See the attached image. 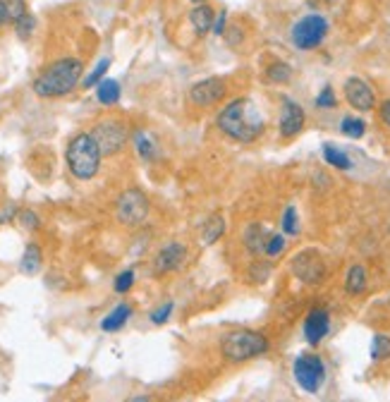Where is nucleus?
<instances>
[{
  "label": "nucleus",
  "instance_id": "nucleus-28",
  "mask_svg": "<svg viewBox=\"0 0 390 402\" xmlns=\"http://www.w3.org/2000/svg\"><path fill=\"white\" fill-rule=\"evenodd\" d=\"M271 271H273L271 261L256 259L252 264V268H249V278H252V283H256V285H264L271 278Z\"/></svg>",
  "mask_w": 390,
  "mask_h": 402
},
{
  "label": "nucleus",
  "instance_id": "nucleus-37",
  "mask_svg": "<svg viewBox=\"0 0 390 402\" xmlns=\"http://www.w3.org/2000/svg\"><path fill=\"white\" fill-rule=\"evenodd\" d=\"M225 29H228V13H225V10H220V13L215 15V22H213L211 32L215 34V36H223Z\"/></svg>",
  "mask_w": 390,
  "mask_h": 402
},
{
  "label": "nucleus",
  "instance_id": "nucleus-38",
  "mask_svg": "<svg viewBox=\"0 0 390 402\" xmlns=\"http://www.w3.org/2000/svg\"><path fill=\"white\" fill-rule=\"evenodd\" d=\"M378 115H381V122L390 130V98L381 103V108H378Z\"/></svg>",
  "mask_w": 390,
  "mask_h": 402
},
{
  "label": "nucleus",
  "instance_id": "nucleus-19",
  "mask_svg": "<svg viewBox=\"0 0 390 402\" xmlns=\"http://www.w3.org/2000/svg\"><path fill=\"white\" fill-rule=\"evenodd\" d=\"M41 264H43V252H41L39 244L29 242L25 254H22V261H20V271L25 273V276H34V273H39Z\"/></svg>",
  "mask_w": 390,
  "mask_h": 402
},
{
  "label": "nucleus",
  "instance_id": "nucleus-18",
  "mask_svg": "<svg viewBox=\"0 0 390 402\" xmlns=\"http://www.w3.org/2000/svg\"><path fill=\"white\" fill-rule=\"evenodd\" d=\"M223 235H225V215L223 213H213L201 228V244L211 247V244L218 242Z\"/></svg>",
  "mask_w": 390,
  "mask_h": 402
},
{
  "label": "nucleus",
  "instance_id": "nucleus-29",
  "mask_svg": "<svg viewBox=\"0 0 390 402\" xmlns=\"http://www.w3.org/2000/svg\"><path fill=\"white\" fill-rule=\"evenodd\" d=\"M281 228H283L285 235H290V237L300 235V215H297V208H295V206H288V208L283 211Z\"/></svg>",
  "mask_w": 390,
  "mask_h": 402
},
{
  "label": "nucleus",
  "instance_id": "nucleus-34",
  "mask_svg": "<svg viewBox=\"0 0 390 402\" xmlns=\"http://www.w3.org/2000/svg\"><path fill=\"white\" fill-rule=\"evenodd\" d=\"M173 309H175L173 302H163L159 309H154V311H151V323H154V326H163V323L168 321V319H170Z\"/></svg>",
  "mask_w": 390,
  "mask_h": 402
},
{
  "label": "nucleus",
  "instance_id": "nucleus-42",
  "mask_svg": "<svg viewBox=\"0 0 390 402\" xmlns=\"http://www.w3.org/2000/svg\"><path fill=\"white\" fill-rule=\"evenodd\" d=\"M323 3H328V5H333V3H337V0H323Z\"/></svg>",
  "mask_w": 390,
  "mask_h": 402
},
{
  "label": "nucleus",
  "instance_id": "nucleus-35",
  "mask_svg": "<svg viewBox=\"0 0 390 402\" xmlns=\"http://www.w3.org/2000/svg\"><path fill=\"white\" fill-rule=\"evenodd\" d=\"M5 5H8V17H10V22H17L20 17H25V15L29 13L27 0H5Z\"/></svg>",
  "mask_w": 390,
  "mask_h": 402
},
{
  "label": "nucleus",
  "instance_id": "nucleus-16",
  "mask_svg": "<svg viewBox=\"0 0 390 402\" xmlns=\"http://www.w3.org/2000/svg\"><path fill=\"white\" fill-rule=\"evenodd\" d=\"M213 22H215V10L208 3H199L189 10V25L194 29L196 36H206L213 29Z\"/></svg>",
  "mask_w": 390,
  "mask_h": 402
},
{
  "label": "nucleus",
  "instance_id": "nucleus-2",
  "mask_svg": "<svg viewBox=\"0 0 390 402\" xmlns=\"http://www.w3.org/2000/svg\"><path fill=\"white\" fill-rule=\"evenodd\" d=\"M81 72L84 65L77 58H62L55 60L53 65H48L43 72L34 79V94L41 98H60L67 96L69 91H74L81 81Z\"/></svg>",
  "mask_w": 390,
  "mask_h": 402
},
{
  "label": "nucleus",
  "instance_id": "nucleus-26",
  "mask_svg": "<svg viewBox=\"0 0 390 402\" xmlns=\"http://www.w3.org/2000/svg\"><path fill=\"white\" fill-rule=\"evenodd\" d=\"M340 132L350 139H362L366 134V122L362 118H352V115H347V118H342V122H340Z\"/></svg>",
  "mask_w": 390,
  "mask_h": 402
},
{
  "label": "nucleus",
  "instance_id": "nucleus-9",
  "mask_svg": "<svg viewBox=\"0 0 390 402\" xmlns=\"http://www.w3.org/2000/svg\"><path fill=\"white\" fill-rule=\"evenodd\" d=\"M290 268H292V276L297 281L307 285H318L325 278V264L321 254L314 252V249H304V252L295 254L292 261H290Z\"/></svg>",
  "mask_w": 390,
  "mask_h": 402
},
{
  "label": "nucleus",
  "instance_id": "nucleus-13",
  "mask_svg": "<svg viewBox=\"0 0 390 402\" xmlns=\"http://www.w3.org/2000/svg\"><path fill=\"white\" fill-rule=\"evenodd\" d=\"M330 333V314L323 307H314L304 319V340L311 347L321 345L325 335Z\"/></svg>",
  "mask_w": 390,
  "mask_h": 402
},
{
  "label": "nucleus",
  "instance_id": "nucleus-17",
  "mask_svg": "<svg viewBox=\"0 0 390 402\" xmlns=\"http://www.w3.org/2000/svg\"><path fill=\"white\" fill-rule=\"evenodd\" d=\"M132 314H135V309L122 302V304L115 307L101 321V330H106V333H118V330H122L127 326V321L132 319Z\"/></svg>",
  "mask_w": 390,
  "mask_h": 402
},
{
  "label": "nucleus",
  "instance_id": "nucleus-8",
  "mask_svg": "<svg viewBox=\"0 0 390 402\" xmlns=\"http://www.w3.org/2000/svg\"><path fill=\"white\" fill-rule=\"evenodd\" d=\"M94 139L101 147V154L103 156H115L125 149L127 144V127L125 122L118 120V118H106V120H98L94 125Z\"/></svg>",
  "mask_w": 390,
  "mask_h": 402
},
{
  "label": "nucleus",
  "instance_id": "nucleus-41",
  "mask_svg": "<svg viewBox=\"0 0 390 402\" xmlns=\"http://www.w3.org/2000/svg\"><path fill=\"white\" fill-rule=\"evenodd\" d=\"M189 3H194V5H199V3H208V0H189Z\"/></svg>",
  "mask_w": 390,
  "mask_h": 402
},
{
  "label": "nucleus",
  "instance_id": "nucleus-39",
  "mask_svg": "<svg viewBox=\"0 0 390 402\" xmlns=\"http://www.w3.org/2000/svg\"><path fill=\"white\" fill-rule=\"evenodd\" d=\"M15 213H17V208L13 206V203H10V206H5L3 211H0V223H8V220H13Z\"/></svg>",
  "mask_w": 390,
  "mask_h": 402
},
{
  "label": "nucleus",
  "instance_id": "nucleus-10",
  "mask_svg": "<svg viewBox=\"0 0 390 402\" xmlns=\"http://www.w3.org/2000/svg\"><path fill=\"white\" fill-rule=\"evenodd\" d=\"M225 94H228V81L223 77H206V79L194 81V84L189 86V101L201 108L220 103L225 98Z\"/></svg>",
  "mask_w": 390,
  "mask_h": 402
},
{
  "label": "nucleus",
  "instance_id": "nucleus-14",
  "mask_svg": "<svg viewBox=\"0 0 390 402\" xmlns=\"http://www.w3.org/2000/svg\"><path fill=\"white\" fill-rule=\"evenodd\" d=\"M187 259V247L182 242H168L159 249L154 259V273L156 276H163V273H173L177 271L180 266Z\"/></svg>",
  "mask_w": 390,
  "mask_h": 402
},
{
  "label": "nucleus",
  "instance_id": "nucleus-11",
  "mask_svg": "<svg viewBox=\"0 0 390 402\" xmlns=\"http://www.w3.org/2000/svg\"><path fill=\"white\" fill-rule=\"evenodd\" d=\"M345 101L359 113H369L376 106V94L369 86V81L362 77H347L345 79Z\"/></svg>",
  "mask_w": 390,
  "mask_h": 402
},
{
  "label": "nucleus",
  "instance_id": "nucleus-23",
  "mask_svg": "<svg viewBox=\"0 0 390 402\" xmlns=\"http://www.w3.org/2000/svg\"><path fill=\"white\" fill-rule=\"evenodd\" d=\"M135 149L139 154V159H142L144 163H151L159 156V147H156V142L149 137L147 132H137L135 134Z\"/></svg>",
  "mask_w": 390,
  "mask_h": 402
},
{
  "label": "nucleus",
  "instance_id": "nucleus-4",
  "mask_svg": "<svg viewBox=\"0 0 390 402\" xmlns=\"http://www.w3.org/2000/svg\"><path fill=\"white\" fill-rule=\"evenodd\" d=\"M269 347H271L269 337L261 333V330L242 328V330H232V333L223 337V342H220V354L232 364H242V362H249V359H256V357H261V354H266Z\"/></svg>",
  "mask_w": 390,
  "mask_h": 402
},
{
  "label": "nucleus",
  "instance_id": "nucleus-31",
  "mask_svg": "<svg viewBox=\"0 0 390 402\" xmlns=\"http://www.w3.org/2000/svg\"><path fill=\"white\" fill-rule=\"evenodd\" d=\"M108 67H110V58H103V60H98V65H96L94 69H91L89 74H86L84 81H81V84H84V89H91V86H96L98 81L106 77Z\"/></svg>",
  "mask_w": 390,
  "mask_h": 402
},
{
  "label": "nucleus",
  "instance_id": "nucleus-5",
  "mask_svg": "<svg viewBox=\"0 0 390 402\" xmlns=\"http://www.w3.org/2000/svg\"><path fill=\"white\" fill-rule=\"evenodd\" d=\"M328 20L323 15H304L302 20H297L292 25V32H290V39H292L295 48L300 51H316L318 46L323 43L325 36H328Z\"/></svg>",
  "mask_w": 390,
  "mask_h": 402
},
{
  "label": "nucleus",
  "instance_id": "nucleus-20",
  "mask_svg": "<svg viewBox=\"0 0 390 402\" xmlns=\"http://www.w3.org/2000/svg\"><path fill=\"white\" fill-rule=\"evenodd\" d=\"M366 285H369V276H366V268L354 264L350 266V271H347L345 276V290L350 295H362L366 290Z\"/></svg>",
  "mask_w": 390,
  "mask_h": 402
},
{
  "label": "nucleus",
  "instance_id": "nucleus-32",
  "mask_svg": "<svg viewBox=\"0 0 390 402\" xmlns=\"http://www.w3.org/2000/svg\"><path fill=\"white\" fill-rule=\"evenodd\" d=\"M132 285H135V271H122L118 278H115L113 283V290L118 295H127L132 290Z\"/></svg>",
  "mask_w": 390,
  "mask_h": 402
},
{
  "label": "nucleus",
  "instance_id": "nucleus-33",
  "mask_svg": "<svg viewBox=\"0 0 390 402\" xmlns=\"http://www.w3.org/2000/svg\"><path fill=\"white\" fill-rule=\"evenodd\" d=\"M335 106H337V98H335L333 86H328V84H325L323 89L318 91V96H316V108L330 110V108H335Z\"/></svg>",
  "mask_w": 390,
  "mask_h": 402
},
{
  "label": "nucleus",
  "instance_id": "nucleus-25",
  "mask_svg": "<svg viewBox=\"0 0 390 402\" xmlns=\"http://www.w3.org/2000/svg\"><path fill=\"white\" fill-rule=\"evenodd\" d=\"M371 359L374 362H386L390 359V335L386 333H376L371 340Z\"/></svg>",
  "mask_w": 390,
  "mask_h": 402
},
{
  "label": "nucleus",
  "instance_id": "nucleus-3",
  "mask_svg": "<svg viewBox=\"0 0 390 402\" xmlns=\"http://www.w3.org/2000/svg\"><path fill=\"white\" fill-rule=\"evenodd\" d=\"M101 147L94 139L91 132H79L74 134L67 142V151H65V161H67V170L72 173L74 180H86L96 177L98 168H101Z\"/></svg>",
  "mask_w": 390,
  "mask_h": 402
},
{
  "label": "nucleus",
  "instance_id": "nucleus-36",
  "mask_svg": "<svg viewBox=\"0 0 390 402\" xmlns=\"http://www.w3.org/2000/svg\"><path fill=\"white\" fill-rule=\"evenodd\" d=\"M17 220H20V225L25 230H39L41 228V218L34 211H29V208H27V211L17 213Z\"/></svg>",
  "mask_w": 390,
  "mask_h": 402
},
{
  "label": "nucleus",
  "instance_id": "nucleus-30",
  "mask_svg": "<svg viewBox=\"0 0 390 402\" xmlns=\"http://www.w3.org/2000/svg\"><path fill=\"white\" fill-rule=\"evenodd\" d=\"M285 247H288L285 232H271L269 240H266V252H264V256H269V259H276V256H281V254L285 252Z\"/></svg>",
  "mask_w": 390,
  "mask_h": 402
},
{
  "label": "nucleus",
  "instance_id": "nucleus-15",
  "mask_svg": "<svg viewBox=\"0 0 390 402\" xmlns=\"http://www.w3.org/2000/svg\"><path fill=\"white\" fill-rule=\"evenodd\" d=\"M269 228L261 223H249L242 232V244L252 256H264L266 252V240H269Z\"/></svg>",
  "mask_w": 390,
  "mask_h": 402
},
{
  "label": "nucleus",
  "instance_id": "nucleus-7",
  "mask_svg": "<svg viewBox=\"0 0 390 402\" xmlns=\"http://www.w3.org/2000/svg\"><path fill=\"white\" fill-rule=\"evenodd\" d=\"M115 215L125 228H139L149 215V199L142 189H125L115 203Z\"/></svg>",
  "mask_w": 390,
  "mask_h": 402
},
{
  "label": "nucleus",
  "instance_id": "nucleus-21",
  "mask_svg": "<svg viewBox=\"0 0 390 402\" xmlns=\"http://www.w3.org/2000/svg\"><path fill=\"white\" fill-rule=\"evenodd\" d=\"M120 84L115 79H101L96 84V98L103 106H115L120 101Z\"/></svg>",
  "mask_w": 390,
  "mask_h": 402
},
{
  "label": "nucleus",
  "instance_id": "nucleus-22",
  "mask_svg": "<svg viewBox=\"0 0 390 402\" xmlns=\"http://www.w3.org/2000/svg\"><path fill=\"white\" fill-rule=\"evenodd\" d=\"M323 161L328 166L337 168V170H352V159L342 149H337L335 144H323Z\"/></svg>",
  "mask_w": 390,
  "mask_h": 402
},
{
  "label": "nucleus",
  "instance_id": "nucleus-40",
  "mask_svg": "<svg viewBox=\"0 0 390 402\" xmlns=\"http://www.w3.org/2000/svg\"><path fill=\"white\" fill-rule=\"evenodd\" d=\"M8 22H10V17H8V5H5V0H0V29L8 25Z\"/></svg>",
  "mask_w": 390,
  "mask_h": 402
},
{
  "label": "nucleus",
  "instance_id": "nucleus-24",
  "mask_svg": "<svg viewBox=\"0 0 390 402\" xmlns=\"http://www.w3.org/2000/svg\"><path fill=\"white\" fill-rule=\"evenodd\" d=\"M266 77H269L273 84H288V81L292 79V67L283 60H276L266 67Z\"/></svg>",
  "mask_w": 390,
  "mask_h": 402
},
{
  "label": "nucleus",
  "instance_id": "nucleus-6",
  "mask_svg": "<svg viewBox=\"0 0 390 402\" xmlns=\"http://www.w3.org/2000/svg\"><path fill=\"white\" fill-rule=\"evenodd\" d=\"M292 376L295 383L300 386L304 393L316 395L321 390L323 381H325V364L318 354H300L292 364Z\"/></svg>",
  "mask_w": 390,
  "mask_h": 402
},
{
  "label": "nucleus",
  "instance_id": "nucleus-27",
  "mask_svg": "<svg viewBox=\"0 0 390 402\" xmlns=\"http://www.w3.org/2000/svg\"><path fill=\"white\" fill-rule=\"evenodd\" d=\"M15 27V34L20 41H29L34 36V29H36V17H34L32 13H27L25 17H20L17 22H13Z\"/></svg>",
  "mask_w": 390,
  "mask_h": 402
},
{
  "label": "nucleus",
  "instance_id": "nucleus-1",
  "mask_svg": "<svg viewBox=\"0 0 390 402\" xmlns=\"http://www.w3.org/2000/svg\"><path fill=\"white\" fill-rule=\"evenodd\" d=\"M218 130L237 144H252L264 134L266 120L249 98H235L215 118Z\"/></svg>",
  "mask_w": 390,
  "mask_h": 402
},
{
  "label": "nucleus",
  "instance_id": "nucleus-12",
  "mask_svg": "<svg viewBox=\"0 0 390 402\" xmlns=\"http://www.w3.org/2000/svg\"><path fill=\"white\" fill-rule=\"evenodd\" d=\"M304 108L300 106L292 98H283V108H281V120H278V132L283 139H295L297 134L304 130Z\"/></svg>",
  "mask_w": 390,
  "mask_h": 402
}]
</instances>
